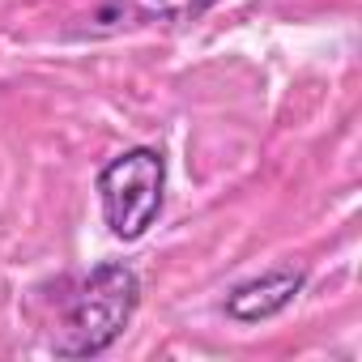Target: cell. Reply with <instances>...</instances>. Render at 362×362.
Wrapping results in <instances>:
<instances>
[{
    "instance_id": "6da1fadb",
    "label": "cell",
    "mask_w": 362,
    "mask_h": 362,
    "mask_svg": "<svg viewBox=\"0 0 362 362\" xmlns=\"http://www.w3.org/2000/svg\"><path fill=\"white\" fill-rule=\"evenodd\" d=\"M141 303V281L128 264H98L77 294L64 307V320L52 337V349L60 358H94L107 345H115V337L128 328L132 311Z\"/></svg>"
},
{
    "instance_id": "7a4b0ae2",
    "label": "cell",
    "mask_w": 362,
    "mask_h": 362,
    "mask_svg": "<svg viewBox=\"0 0 362 362\" xmlns=\"http://www.w3.org/2000/svg\"><path fill=\"white\" fill-rule=\"evenodd\" d=\"M162 192H166V162L158 149H124L98 170V201L103 218L115 239H141L153 218L162 214Z\"/></svg>"
},
{
    "instance_id": "3957f363",
    "label": "cell",
    "mask_w": 362,
    "mask_h": 362,
    "mask_svg": "<svg viewBox=\"0 0 362 362\" xmlns=\"http://www.w3.org/2000/svg\"><path fill=\"white\" fill-rule=\"evenodd\" d=\"M218 0H103L98 9L81 18L73 35L81 39H107L124 30H149V26H184L197 22L205 9H214Z\"/></svg>"
},
{
    "instance_id": "277c9868",
    "label": "cell",
    "mask_w": 362,
    "mask_h": 362,
    "mask_svg": "<svg viewBox=\"0 0 362 362\" xmlns=\"http://www.w3.org/2000/svg\"><path fill=\"white\" fill-rule=\"evenodd\" d=\"M303 281L307 277L298 269H273V273H264L256 281H243V286H235L226 294V315L239 320V324H260V320L286 311L294 303V294L303 290Z\"/></svg>"
}]
</instances>
